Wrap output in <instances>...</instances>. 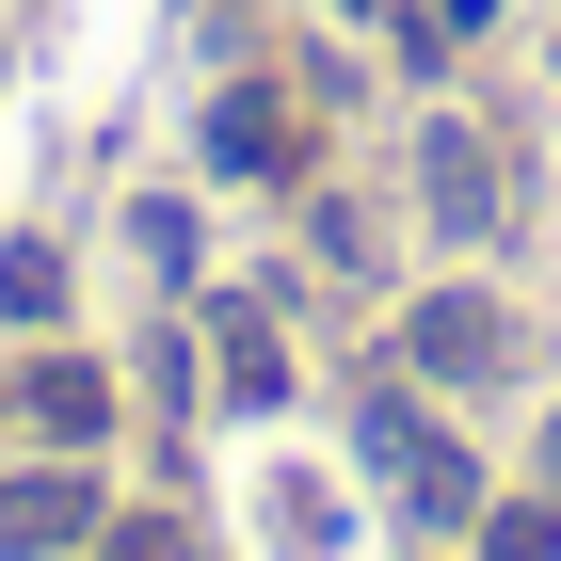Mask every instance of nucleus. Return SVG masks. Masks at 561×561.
I'll return each mask as SVG.
<instances>
[{"instance_id": "obj_1", "label": "nucleus", "mask_w": 561, "mask_h": 561, "mask_svg": "<svg viewBox=\"0 0 561 561\" xmlns=\"http://www.w3.org/2000/svg\"><path fill=\"white\" fill-rule=\"evenodd\" d=\"M401 353H417V386H481V369H514V321H497V289H433Z\"/></svg>"}, {"instance_id": "obj_2", "label": "nucleus", "mask_w": 561, "mask_h": 561, "mask_svg": "<svg viewBox=\"0 0 561 561\" xmlns=\"http://www.w3.org/2000/svg\"><path fill=\"white\" fill-rule=\"evenodd\" d=\"M369 466H401V514H466V481H481L466 449H449L417 401H386V386H369Z\"/></svg>"}, {"instance_id": "obj_3", "label": "nucleus", "mask_w": 561, "mask_h": 561, "mask_svg": "<svg viewBox=\"0 0 561 561\" xmlns=\"http://www.w3.org/2000/svg\"><path fill=\"white\" fill-rule=\"evenodd\" d=\"M81 529H96V481H81V466H33V481H0V546H16V561L81 546Z\"/></svg>"}, {"instance_id": "obj_4", "label": "nucleus", "mask_w": 561, "mask_h": 561, "mask_svg": "<svg viewBox=\"0 0 561 561\" xmlns=\"http://www.w3.org/2000/svg\"><path fill=\"white\" fill-rule=\"evenodd\" d=\"M433 225H449V241H481V225H497V161H481V129H433Z\"/></svg>"}, {"instance_id": "obj_5", "label": "nucleus", "mask_w": 561, "mask_h": 561, "mask_svg": "<svg viewBox=\"0 0 561 561\" xmlns=\"http://www.w3.org/2000/svg\"><path fill=\"white\" fill-rule=\"evenodd\" d=\"M16 401H33V433H65V449H81V433H113V369H81V353H48Z\"/></svg>"}, {"instance_id": "obj_6", "label": "nucleus", "mask_w": 561, "mask_h": 561, "mask_svg": "<svg viewBox=\"0 0 561 561\" xmlns=\"http://www.w3.org/2000/svg\"><path fill=\"white\" fill-rule=\"evenodd\" d=\"M209 337H225V401H289V353H273V321H257V305H225Z\"/></svg>"}, {"instance_id": "obj_7", "label": "nucleus", "mask_w": 561, "mask_h": 561, "mask_svg": "<svg viewBox=\"0 0 561 561\" xmlns=\"http://www.w3.org/2000/svg\"><path fill=\"white\" fill-rule=\"evenodd\" d=\"M209 161L225 176H273V161H289V113H273V96H225V113H209Z\"/></svg>"}, {"instance_id": "obj_8", "label": "nucleus", "mask_w": 561, "mask_h": 561, "mask_svg": "<svg viewBox=\"0 0 561 561\" xmlns=\"http://www.w3.org/2000/svg\"><path fill=\"white\" fill-rule=\"evenodd\" d=\"M0 305H16V321H48V305H65V257H33V241H16V257H0Z\"/></svg>"}, {"instance_id": "obj_9", "label": "nucleus", "mask_w": 561, "mask_h": 561, "mask_svg": "<svg viewBox=\"0 0 561 561\" xmlns=\"http://www.w3.org/2000/svg\"><path fill=\"white\" fill-rule=\"evenodd\" d=\"M481 546H497V561H561V514H497Z\"/></svg>"}, {"instance_id": "obj_10", "label": "nucleus", "mask_w": 561, "mask_h": 561, "mask_svg": "<svg viewBox=\"0 0 561 561\" xmlns=\"http://www.w3.org/2000/svg\"><path fill=\"white\" fill-rule=\"evenodd\" d=\"M96 561H193V529H161V514H145V529H113Z\"/></svg>"}]
</instances>
